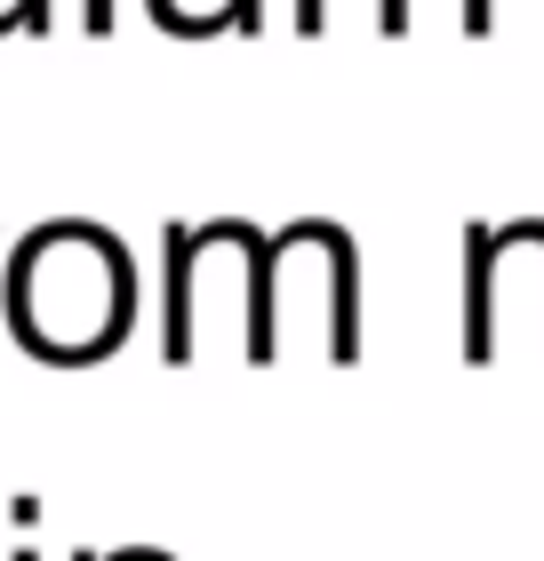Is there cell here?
<instances>
[{
	"label": "cell",
	"instance_id": "1",
	"mask_svg": "<svg viewBox=\"0 0 544 561\" xmlns=\"http://www.w3.org/2000/svg\"><path fill=\"white\" fill-rule=\"evenodd\" d=\"M9 321H16L33 362H57V369L105 362L128 337V321H137L128 249L113 233H96V225H81V217L40 225L9 265Z\"/></svg>",
	"mask_w": 544,
	"mask_h": 561
},
{
	"label": "cell",
	"instance_id": "3",
	"mask_svg": "<svg viewBox=\"0 0 544 561\" xmlns=\"http://www.w3.org/2000/svg\"><path fill=\"white\" fill-rule=\"evenodd\" d=\"M24 561H33V553H24Z\"/></svg>",
	"mask_w": 544,
	"mask_h": 561
},
{
	"label": "cell",
	"instance_id": "2",
	"mask_svg": "<svg viewBox=\"0 0 544 561\" xmlns=\"http://www.w3.org/2000/svg\"><path fill=\"white\" fill-rule=\"evenodd\" d=\"M89 33H113V0H89Z\"/></svg>",
	"mask_w": 544,
	"mask_h": 561
}]
</instances>
